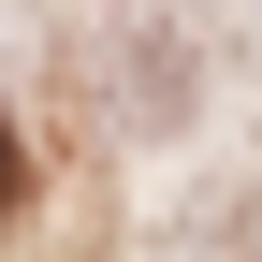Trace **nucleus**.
<instances>
[{"label": "nucleus", "instance_id": "nucleus-1", "mask_svg": "<svg viewBox=\"0 0 262 262\" xmlns=\"http://www.w3.org/2000/svg\"><path fill=\"white\" fill-rule=\"evenodd\" d=\"M15 189H29V160H15V131H0V204H15Z\"/></svg>", "mask_w": 262, "mask_h": 262}]
</instances>
